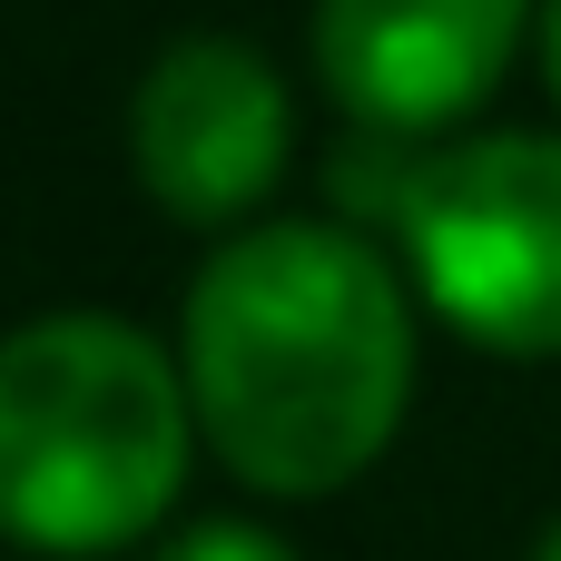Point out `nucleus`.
I'll return each mask as SVG.
<instances>
[{"label":"nucleus","mask_w":561,"mask_h":561,"mask_svg":"<svg viewBox=\"0 0 561 561\" xmlns=\"http://www.w3.org/2000/svg\"><path fill=\"white\" fill-rule=\"evenodd\" d=\"M414 385V325L385 256L345 227H247L187 286V404L197 434L256 493L355 483Z\"/></svg>","instance_id":"f257e3e1"},{"label":"nucleus","mask_w":561,"mask_h":561,"mask_svg":"<svg viewBox=\"0 0 561 561\" xmlns=\"http://www.w3.org/2000/svg\"><path fill=\"white\" fill-rule=\"evenodd\" d=\"M187 385L118 316H39L0 345V533L30 552L138 542L187 473Z\"/></svg>","instance_id":"f03ea898"},{"label":"nucleus","mask_w":561,"mask_h":561,"mask_svg":"<svg viewBox=\"0 0 561 561\" xmlns=\"http://www.w3.org/2000/svg\"><path fill=\"white\" fill-rule=\"evenodd\" d=\"M394 227L414 247L424 296L503 345L561 355V138H463L404 168Z\"/></svg>","instance_id":"7ed1b4c3"},{"label":"nucleus","mask_w":561,"mask_h":561,"mask_svg":"<svg viewBox=\"0 0 561 561\" xmlns=\"http://www.w3.org/2000/svg\"><path fill=\"white\" fill-rule=\"evenodd\" d=\"M286 128H296L286 118V79L247 39H217V30L158 49V69L138 79V108H128L138 178L187 227L247 217L286 178Z\"/></svg>","instance_id":"20e7f679"},{"label":"nucleus","mask_w":561,"mask_h":561,"mask_svg":"<svg viewBox=\"0 0 561 561\" xmlns=\"http://www.w3.org/2000/svg\"><path fill=\"white\" fill-rule=\"evenodd\" d=\"M533 0H316V69L365 138H414L473 108Z\"/></svg>","instance_id":"39448f33"},{"label":"nucleus","mask_w":561,"mask_h":561,"mask_svg":"<svg viewBox=\"0 0 561 561\" xmlns=\"http://www.w3.org/2000/svg\"><path fill=\"white\" fill-rule=\"evenodd\" d=\"M158 561H296L276 533H256V523H197V533H178Z\"/></svg>","instance_id":"423d86ee"},{"label":"nucleus","mask_w":561,"mask_h":561,"mask_svg":"<svg viewBox=\"0 0 561 561\" xmlns=\"http://www.w3.org/2000/svg\"><path fill=\"white\" fill-rule=\"evenodd\" d=\"M542 69H552V89H561V0H542Z\"/></svg>","instance_id":"0eeeda50"},{"label":"nucleus","mask_w":561,"mask_h":561,"mask_svg":"<svg viewBox=\"0 0 561 561\" xmlns=\"http://www.w3.org/2000/svg\"><path fill=\"white\" fill-rule=\"evenodd\" d=\"M533 561H561V523H552V542H542V552H533Z\"/></svg>","instance_id":"6e6552de"}]
</instances>
